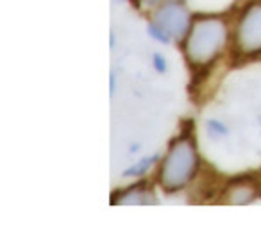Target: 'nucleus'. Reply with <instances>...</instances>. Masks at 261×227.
<instances>
[{
  "label": "nucleus",
  "mask_w": 261,
  "mask_h": 227,
  "mask_svg": "<svg viewBox=\"0 0 261 227\" xmlns=\"http://www.w3.org/2000/svg\"><path fill=\"white\" fill-rule=\"evenodd\" d=\"M154 161H158L156 156H154V158H147V159H143V161H140L136 166H133V168L125 170V175H142V173H145L147 170H149L150 166L154 165Z\"/></svg>",
  "instance_id": "0eeeda50"
},
{
  "label": "nucleus",
  "mask_w": 261,
  "mask_h": 227,
  "mask_svg": "<svg viewBox=\"0 0 261 227\" xmlns=\"http://www.w3.org/2000/svg\"><path fill=\"white\" fill-rule=\"evenodd\" d=\"M154 26L160 27L168 40H181L190 31V15L186 8L179 2L163 4L154 15Z\"/></svg>",
  "instance_id": "20e7f679"
},
{
  "label": "nucleus",
  "mask_w": 261,
  "mask_h": 227,
  "mask_svg": "<svg viewBox=\"0 0 261 227\" xmlns=\"http://www.w3.org/2000/svg\"><path fill=\"white\" fill-rule=\"evenodd\" d=\"M115 204L118 206H145V204H154V197L150 195V191L147 190V186L143 183L135 184L129 190L122 191L118 198H115Z\"/></svg>",
  "instance_id": "39448f33"
},
{
  "label": "nucleus",
  "mask_w": 261,
  "mask_h": 227,
  "mask_svg": "<svg viewBox=\"0 0 261 227\" xmlns=\"http://www.w3.org/2000/svg\"><path fill=\"white\" fill-rule=\"evenodd\" d=\"M197 170V152L193 143L186 136L179 138L172 143L167 158L161 163L160 184L167 191H177L190 179Z\"/></svg>",
  "instance_id": "f03ea898"
},
{
  "label": "nucleus",
  "mask_w": 261,
  "mask_h": 227,
  "mask_svg": "<svg viewBox=\"0 0 261 227\" xmlns=\"http://www.w3.org/2000/svg\"><path fill=\"white\" fill-rule=\"evenodd\" d=\"M161 2H163V0H142V6H145V8H156Z\"/></svg>",
  "instance_id": "1a4fd4ad"
},
{
  "label": "nucleus",
  "mask_w": 261,
  "mask_h": 227,
  "mask_svg": "<svg viewBox=\"0 0 261 227\" xmlns=\"http://www.w3.org/2000/svg\"><path fill=\"white\" fill-rule=\"evenodd\" d=\"M154 65H156V68L160 70V72H165V61L161 56H154Z\"/></svg>",
  "instance_id": "6e6552de"
},
{
  "label": "nucleus",
  "mask_w": 261,
  "mask_h": 227,
  "mask_svg": "<svg viewBox=\"0 0 261 227\" xmlns=\"http://www.w3.org/2000/svg\"><path fill=\"white\" fill-rule=\"evenodd\" d=\"M254 195H256V191H254V188L250 186V184L236 183L229 188L227 198H225V200L232 206H243V204H249V202L254 198Z\"/></svg>",
  "instance_id": "423d86ee"
},
{
  "label": "nucleus",
  "mask_w": 261,
  "mask_h": 227,
  "mask_svg": "<svg viewBox=\"0 0 261 227\" xmlns=\"http://www.w3.org/2000/svg\"><path fill=\"white\" fill-rule=\"evenodd\" d=\"M227 43V23L222 18L207 16L190 26L185 40V54L190 65L206 66L218 58Z\"/></svg>",
  "instance_id": "f257e3e1"
},
{
  "label": "nucleus",
  "mask_w": 261,
  "mask_h": 227,
  "mask_svg": "<svg viewBox=\"0 0 261 227\" xmlns=\"http://www.w3.org/2000/svg\"><path fill=\"white\" fill-rule=\"evenodd\" d=\"M236 48L242 54L261 52V2H252L243 11L236 27Z\"/></svg>",
  "instance_id": "7ed1b4c3"
}]
</instances>
